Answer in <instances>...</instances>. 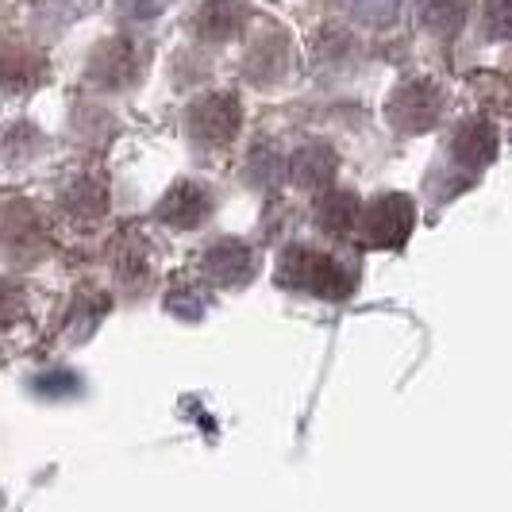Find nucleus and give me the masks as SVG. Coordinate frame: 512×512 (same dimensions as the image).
Instances as JSON below:
<instances>
[{"instance_id":"f257e3e1","label":"nucleus","mask_w":512,"mask_h":512,"mask_svg":"<svg viewBox=\"0 0 512 512\" xmlns=\"http://www.w3.org/2000/svg\"><path fill=\"white\" fill-rule=\"evenodd\" d=\"M282 282L293 289H305L316 297H347L351 293V274L335 262L332 255H320V251H308V247H289L282 255Z\"/></svg>"},{"instance_id":"f03ea898","label":"nucleus","mask_w":512,"mask_h":512,"mask_svg":"<svg viewBox=\"0 0 512 512\" xmlns=\"http://www.w3.org/2000/svg\"><path fill=\"white\" fill-rule=\"evenodd\" d=\"M0 247L8 255L24 258V262H35V258L47 251V228L39 220V212L24 201L0 208Z\"/></svg>"},{"instance_id":"7ed1b4c3","label":"nucleus","mask_w":512,"mask_h":512,"mask_svg":"<svg viewBox=\"0 0 512 512\" xmlns=\"http://www.w3.org/2000/svg\"><path fill=\"white\" fill-rule=\"evenodd\" d=\"M416 224V208L401 193H385L366 208V239L374 247H401Z\"/></svg>"},{"instance_id":"20e7f679","label":"nucleus","mask_w":512,"mask_h":512,"mask_svg":"<svg viewBox=\"0 0 512 512\" xmlns=\"http://www.w3.org/2000/svg\"><path fill=\"white\" fill-rule=\"evenodd\" d=\"M239 120H243L239 101H235L231 93H212V97L193 104V112H189V131H193L201 143H212V147H216V143H231V139H235Z\"/></svg>"},{"instance_id":"39448f33","label":"nucleus","mask_w":512,"mask_h":512,"mask_svg":"<svg viewBox=\"0 0 512 512\" xmlns=\"http://www.w3.org/2000/svg\"><path fill=\"white\" fill-rule=\"evenodd\" d=\"M208 212H212V197H208L205 185H197V181H178V185L162 197L158 220L170 224V228H197Z\"/></svg>"},{"instance_id":"423d86ee","label":"nucleus","mask_w":512,"mask_h":512,"mask_svg":"<svg viewBox=\"0 0 512 512\" xmlns=\"http://www.w3.org/2000/svg\"><path fill=\"white\" fill-rule=\"evenodd\" d=\"M43 81H47L43 54L27 51V47H4L0 51V93L20 97V93H31Z\"/></svg>"},{"instance_id":"0eeeda50","label":"nucleus","mask_w":512,"mask_h":512,"mask_svg":"<svg viewBox=\"0 0 512 512\" xmlns=\"http://www.w3.org/2000/svg\"><path fill=\"white\" fill-rule=\"evenodd\" d=\"M205 270L212 282L220 285H243L255 274V255L239 239H220L205 251Z\"/></svg>"},{"instance_id":"6e6552de","label":"nucleus","mask_w":512,"mask_h":512,"mask_svg":"<svg viewBox=\"0 0 512 512\" xmlns=\"http://www.w3.org/2000/svg\"><path fill=\"white\" fill-rule=\"evenodd\" d=\"M89 74L97 77L101 85H131V81H135V74H139L135 47H131L128 39H112V43H104L101 51L93 54Z\"/></svg>"},{"instance_id":"1a4fd4ad","label":"nucleus","mask_w":512,"mask_h":512,"mask_svg":"<svg viewBox=\"0 0 512 512\" xmlns=\"http://www.w3.org/2000/svg\"><path fill=\"white\" fill-rule=\"evenodd\" d=\"M62 208L74 224H97L108 212V193H104L101 178H77L66 193H62Z\"/></svg>"},{"instance_id":"9d476101","label":"nucleus","mask_w":512,"mask_h":512,"mask_svg":"<svg viewBox=\"0 0 512 512\" xmlns=\"http://www.w3.org/2000/svg\"><path fill=\"white\" fill-rule=\"evenodd\" d=\"M243 20H247V8L239 0H208L197 16V27L205 39H228L243 27Z\"/></svg>"},{"instance_id":"9b49d317","label":"nucleus","mask_w":512,"mask_h":512,"mask_svg":"<svg viewBox=\"0 0 512 512\" xmlns=\"http://www.w3.org/2000/svg\"><path fill=\"white\" fill-rule=\"evenodd\" d=\"M397 104H409V112H397V120H401V128H412V131L428 128L439 112L436 89H428V85H412V89H405V93L397 97Z\"/></svg>"},{"instance_id":"f8f14e48","label":"nucleus","mask_w":512,"mask_h":512,"mask_svg":"<svg viewBox=\"0 0 512 512\" xmlns=\"http://www.w3.org/2000/svg\"><path fill=\"white\" fill-rule=\"evenodd\" d=\"M351 220H355V197L351 193H328L320 201V224L328 231L343 235V231H351Z\"/></svg>"},{"instance_id":"ddd939ff","label":"nucleus","mask_w":512,"mask_h":512,"mask_svg":"<svg viewBox=\"0 0 512 512\" xmlns=\"http://www.w3.org/2000/svg\"><path fill=\"white\" fill-rule=\"evenodd\" d=\"M455 151H459L462 162H486L493 154V131L482 128V124H466L462 135L455 139Z\"/></svg>"},{"instance_id":"4468645a","label":"nucleus","mask_w":512,"mask_h":512,"mask_svg":"<svg viewBox=\"0 0 512 512\" xmlns=\"http://www.w3.org/2000/svg\"><path fill=\"white\" fill-rule=\"evenodd\" d=\"M24 305H27L24 285L0 278V328H12V324L24 316Z\"/></svg>"}]
</instances>
